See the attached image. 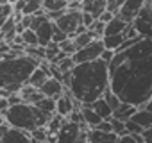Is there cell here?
Masks as SVG:
<instances>
[{"label": "cell", "mask_w": 152, "mask_h": 143, "mask_svg": "<svg viewBox=\"0 0 152 143\" xmlns=\"http://www.w3.org/2000/svg\"><path fill=\"white\" fill-rule=\"evenodd\" d=\"M38 109H41L43 113H47V115H56V100H52V98H43L38 106H36Z\"/></svg>", "instance_id": "cell-29"}, {"label": "cell", "mask_w": 152, "mask_h": 143, "mask_svg": "<svg viewBox=\"0 0 152 143\" xmlns=\"http://www.w3.org/2000/svg\"><path fill=\"white\" fill-rule=\"evenodd\" d=\"M143 139H145V143H152V129H147L143 132Z\"/></svg>", "instance_id": "cell-41"}, {"label": "cell", "mask_w": 152, "mask_h": 143, "mask_svg": "<svg viewBox=\"0 0 152 143\" xmlns=\"http://www.w3.org/2000/svg\"><path fill=\"white\" fill-rule=\"evenodd\" d=\"M72 39H73L75 47H77V50H83V48L90 47L93 41H97V36H95L91 31H88V32H84V34H81V36H75V38H72Z\"/></svg>", "instance_id": "cell-26"}, {"label": "cell", "mask_w": 152, "mask_h": 143, "mask_svg": "<svg viewBox=\"0 0 152 143\" xmlns=\"http://www.w3.org/2000/svg\"><path fill=\"white\" fill-rule=\"evenodd\" d=\"M127 25L129 23H125L122 18H118V16H115L107 25H106V32H104V38L106 36H118V34H124V31L127 29Z\"/></svg>", "instance_id": "cell-19"}, {"label": "cell", "mask_w": 152, "mask_h": 143, "mask_svg": "<svg viewBox=\"0 0 152 143\" xmlns=\"http://www.w3.org/2000/svg\"><path fill=\"white\" fill-rule=\"evenodd\" d=\"M64 91H66L64 84L59 82V81H56V79H52V77L39 88V93H41L45 98H52V100H57L59 97H63Z\"/></svg>", "instance_id": "cell-13"}, {"label": "cell", "mask_w": 152, "mask_h": 143, "mask_svg": "<svg viewBox=\"0 0 152 143\" xmlns=\"http://www.w3.org/2000/svg\"><path fill=\"white\" fill-rule=\"evenodd\" d=\"M4 116H6V123L9 127L25 131L29 134L39 127H47L48 122L52 120V115H47L41 109H38L36 106L25 104V102H22L18 106H11Z\"/></svg>", "instance_id": "cell-4"}, {"label": "cell", "mask_w": 152, "mask_h": 143, "mask_svg": "<svg viewBox=\"0 0 152 143\" xmlns=\"http://www.w3.org/2000/svg\"><path fill=\"white\" fill-rule=\"evenodd\" d=\"M43 13H57V11H68L66 0H45L41 2Z\"/></svg>", "instance_id": "cell-23"}, {"label": "cell", "mask_w": 152, "mask_h": 143, "mask_svg": "<svg viewBox=\"0 0 152 143\" xmlns=\"http://www.w3.org/2000/svg\"><path fill=\"white\" fill-rule=\"evenodd\" d=\"M113 18H115V15H111V13H107V11H106V13H104V15H102V16H100V22H102V23H106V25H107V23H109V22H111V20H113Z\"/></svg>", "instance_id": "cell-40"}, {"label": "cell", "mask_w": 152, "mask_h": 143, "mask_svg": "<svg viewBox=\"0 0 152 143\" xmlns=\"http://www.w3.org/2000/svg\"><path fill=\"white\" fill-rule=\"evenodd\" d=\"M150 23H152V0H150Z\"/></svg>", "instance_id": "cell-45"}, {"label": "cell", "mask_w": 152, "mask_h": 143, "mask_svg": "<svg viewBox=\"0 0 152 143\" xmlns=\"http://www.w3.org/2000/svg\"><path fill=\"white\" fill-rule=\"evenodd\" d=\"M104 143H118V141H104Z\"/></svg>", "instance_id": "cell-46"}, {"label": "cell", "mask_w": 152, "mask_h": 143, "mask_svg": "<svg viewBox=\"0 0 152 143\" xmlns=\"http://www.w3.org/2000/svg\"><path fill=\"white\" fill-rule=\"evenodd\" d=\"M136 111H138V107H134V106H129V104H122L115 113H113V118L115 120H120V122H129L134 115H136Z\"/></svg>", "instance_id": "cell-20"}, {"label": "cell", "mask_w": 152, "mask_h": 143, "mask_svg": "<svg viewBox=\"0 0 152 143\" xmlns=\"http://www.w3.org/2000/svg\"><path fill=\"white\" fill-rule=\"evenodd\" d=\"M104 43L102 39H97L93 41L90 47L83 48V50H77L73 55V61L75 64H84V63H93V61H99L102 57V52H104Z\"/></svg>", "instance_id": "cell-8"}, {"label": "cell", "mask_w": 152, "mask_h": 143, "mask_svg": "<svg viewBox=\"0 0 152 143\" xmlns=\"http://www.w3.org/2000/svg\"><path fill=\"white\" fill-rule=\"evenodd\" d=\"M125 129H127V134H131V136H136V134H143L145 132V129L140 127L138 123H134L132 120L125 122Z\"/></svg>", "instance_id": "cell-36"}, {"label": "cell", "mask_w": 152, "mask_h": 143, "mask_svg": "<svg viewBox=\"0 0 152 143\" xmlns=\"http://www.w3.org/2000/svg\"><path fill=\"white\" fill-rule=\"evenodd\" d=\"M66 39H70V38H68V36H66L63 31H59V29L56 27V31H54V36H52V41H54V43H57V45H61V43H63V41H66Z\"/></svg>", "instance_id": "cell-37"}, {"label": "cell", "mask_w": 152, "mask_h": 143, "mask_svg": "<svg viewBox=\"0 0 152 143\" xmlns=\"http://www.w3.org/2000/svg\"><path fill=\"white\" fill-rule=\"evenodd\" d=\"M81 113H83V118H84V125H86L88 129H97V127L104 122V120L91 109V106H83Z\"/></svg>", "instance_id": "cell-18"}, {"label": "cell", "mask_w": 152, "mask_h": 143, "mask_svg": "<svg viewBox=\"0 0 152 143\" xmlns=\"http://www.w3.org/2000/svg\"><path fill=\"white\" fill-rule=\"evenodd\" d=\"M31 31L36 32L38 36V43L41 48H45L48 43H52V36H54V31H56V23L50 22L47 18V15L41 11L38 15L32 16V23H31Z\"/></svg>", "instance_id": "cell-5"}, {"label": "cell", "mask_w": 152, "mask_h": 143, "mask_svg": "<svg viewBox=\"0 0 152 143\" xmlns=\"http://www.w3.org/2000/svg\"><path fill=\"white\" fill-rule=\"evenodd\" d=\"M66 122V118H63V116H59V115H54L52 116V120L48 122V125H47V131H48V136H57V132H59V129L63 127V123Z\"/></svg>", "instance_id": "cell-27"}, {"label": "cell", "mask_w": 152, "mask_h": 143, "mask_svg": "<svg viewBox=\"0 0 152 143\" xmlns=\"http://www.w3.org/2000/svg\"><path fill=\"white\" fill-rule=\"evenodd\" d=\"M104 100L109 104V107L113 109V113H115V111H116V109L122 106V100H120V98H118V97H116V95L111 91V90H107V91H106V95H104Z\"/></svg>", "instance_id": "cell-30"}, {"label": "cell", "mask_w": 152, "mask_h": 143, "mask_svg": "<svg viewBox=\"0 0 152 143\" xmlns=\"http://www.w3.org/2000/svg\"><path fill=\"white\" fill-rule=\"evenodd\" d=\"M107 2L106 0H84L83 2V13L91 15L95 20H100V16L106 13Z\"/></svg>", "instance_id": "cell-15"}, {"label": "cell", "mask_w": 152, "mask_h": 143, "mask_svg": "<svg viewBox=\"0 0 152 143\" xmlns=\"http://www.w3.org/2000/svg\"><path fill=\"white\" fill-rule=\"evenodd\" d=\"M134 123H138L140 127H143L145 131L147 129H152V113H148V111H145V109H138L136 111V115L131 118Z\"/></svg>", "instance_id": "cell-24"}, {"label": "cell", "mask_w": 152, "mask_h": 143, "mask_svg": "<svg viewBox=\"0 0 152 143\" xmlns=\"http://www.w3.org/2000/svg\"><path fill=\"white\" fill-rule=\"evenodd\" d=\"M143 109H145V111H148V113H152V100H148V102H147V106H145Z\"/></svg>", "instance_id": "cell-42"}, {"label": "cell", "mask_w": 152, "mask_h": 143, "mask_svg": "<svg viewBox=\"0 0 152 143\" xmlns=\"http://www.w3.org/2000/svg\"><path fill=\"white\" fill-rule=\"evenodd\" d=\"M36 68H39V61L29 55L4 61L0 64V90H6L11 95H20Z\"/></svg>", "instance_id": "cell-3"}, {"label": "cell", "mask_w": 152, "mask_h": 143, "mask_svg": "<svg viewBox=\"0 0 152 143\" xmlns=\"http://www.w3.org/2000/svg\"><path fill=\"white\" fill-rule=\"evenodd\" d=\"M79 109H83V106L72 97V93H70L68 90L64 91L63 97H59V98L56 100V115H59V116H63V118H66V120H68V116H70L73 111H79Z\"/></svg>", "instance_id": "cell-10"}, {"label": "cell", "mask_w": 152, "mask_h": 143, "mask_svg": "<svg viewBox=\"0 0 152 143\" xmlns=\"http://www.w3.org/2000/svg\"><path fill=\"white\" fill-rule=\"evenodd\" d=\"M115 55H116V52H113V50H104V52H102V57H100V61H104L106 64H109V63L115 59Z\"/></svg>", "instance_id": "cell-38"}, {"label": "cell", "mask_w": 152, "mask_h": 143, "mask_svg": "<svg viewBox=\"0 0 152 143\" xmlns=\"http://www.w3.org/2000/svg\"><path fill=\"white\" fill-rule=\"evenodd\" d=\"M122 6H124L122 0H109V2H107V7H106V11H107V13H111V15H115V16H118V13H120Z\"/></svg>", "instance_id": "cell-35"}, {"label": "cell", "mask_w": 152, "mask_h": 143, "mask_svg": "<svg viewBox=\"0 0 152 143\" xmlns=\"http://www.w3.org/2000/svg\"><path fill=\"white\" fill-rule=\"evenodd\" d=\"M81 25H83V11H66L56 22V27L63 31L68 38H73Z\"/></svg>", "instance_id": "cell-6"}, {"label": "cell", "mask_w": 152, "mask_h": 143, "mask_svg": "<svg viewBox=\"0 0 152 143\" xmlns=\"http://www.w3.org/2000/svg\"><path fill=\"white\" fill-rule=\"evenodd\" d=\"M143 6H145L143 0H125L122 9H120V13H118V18H122L125 23L131 25L136 20V16L140 15V11H141Z\"/></svg>", "instance_id": "cell-12"}, {"label": "cell", "mask_w": 152, "mask_h": 143, "mask_svg": "<svg viewBox=\"0 0 152 143\" xmlns=\"http://www.w3.org/2000/svg\"><path fill=\"white\" fill-rule=\"evenodd\" d=\"M45 52H47V61H48V63H52V61L56 59V55L61 52V48H59V45H57V43H54V41H52V43H48V45L45 47Z\"/></svg>", "instance_id": "cell-32"}, {"label": "cell", "mask_w": 152, "mask_h": 143, "mask_svg": "<svg viewBox=\"0 0 152 143\" xmlns=\"http://www.w3.org/2000/svg\"><path fill=\"white\" fill-rule=\"evenodd\" d=\"M31 138L36 139V141H39V143L48 141V131H47V127H39V129L32 131V132H31Z\"/></svg>", "instance_id": "cell-33"}, {"label": "cell", "mask_w": 152, "mask_h": 143, "mask_svg": "<svg viewBox=\"0 0 152 143\" xmlns=\"http://www.w3.org/2000/svg\"><path fill=\"white\" fill-rule=\"evenodd\" d=\"M125 55L127 61H141V59H148L152 57V39H141L138 41L134 47H131L125 52H120Z\"/></svg>", "instance_id": "cell-11"}, {"label": "cell", "mask_w": 152, "mask_h": 143, "mask_svg": "<svg viewBox=\"0 0 152 143\" xmlns=\"http://www.w3.org/2000/svg\"><path fill=\"white\" fill-rule=\"evenodd\" d=\"M2 125H6V116H4V113H0V127Z\"/></svg>", "instance_id": "cell-44"}, {"label": "cell", "mask_w": 152, "mask_h": 143, "mask_svg": "<svg viewBox=\"0 0 152 143\" xmlns=\"http://www.w3.org/2000/svg\"><path fill=\"white\" fill-rule=\"evenodd\" d=\"M111 125H113V132H115L118 138H122V136H125V134H127V129H125V123H124V122L111 118Z\"/></svg>", "instance_id": "cell-34"}, {"label": "cell", "mask_w": 152, "mask_h": 143, "mask_svg": "<svg viewBox=\"0 0 152 143\" xmlns=\"http://www.w3.org/2000/svg\"><path fill=\"white\" fill-rule=\"evenodd\" d=\"M132 27L136 29L138 36L141 39H152V23H150V2H145L140 15L132 22Z\"/></svg>", "instance_id": "cell-7"}, {"label": "cell", "mask_w": 152, "mask_h": 143, "mask_svg": "<svg viewBox=\"0 0 152 143\" xmlns=\"http://www.w3.org/2000/svg\"><path fill=\"white\" fill-rule=\"evenodd\" d=\"M111 75L104 61H93L84 64H75L72 70V79L68 91L81 106H91L100 100L109 90Z\"/></svg>", "instance_id": "cell-2"}, {"label": "cell", "mask_w": 152, "mask_h": 143, "mask_svg": "<svg viewBox=\"0 0 152 143\" xmlns=\"http://www.w3.org/2000/svg\"><path fill=\"white\" fill-rule=\"evenodd\" d=\"M109 90L122 100V104L143 109L152 98V57L125 61L111 74Z\"/></svg>", "instance_id": "cell-1"}, {"label": "cell", "mask_w": 152, "mask_h": 143, "mask_svg": "<svg viewBox=\"0 0 152 143\" xmlns=\"http://www.w3.org/2000/svg\"><path fill=\"white\" fill-rule=\"evenodd\" d=\"M48 79H50V75L47 74L43 68H36V70L32 72V75H31V79H29V82H27V84H29V86H32V88H38V90H39V88L48 81Z\"/></svg>", "instance_id": "cell-22"}, {"label": "cell", "mask_w": 152, "mask_h": 143, "mask_svg": "<svg viewBox=\"0 0 152 143\" xmlns=\"http://www.w3.org/2000/svg\"><path fill=\"white\" fill-rule=\"evenodd\" d=\"M86 131H88V129H86ZM86 131L83 132V136H81V139H79L77 143H88V139H86Z\"/></svg>", "instance_id": "cell-43"}, {"label": "cell", "mask_w": 152, "mask_h": 143, "mask_svg": "<svg viewBox=\"0 0 152 143\" xmlns=\"http://www.w3.org/2000/svg\"><path fill=\"white\" fill-rule=\"evenodd\" d=\"M31 139H32V138H31V134H29V132L9 127V131L2 136L0 143H31Z\"/></svg>", "instance_id": "cell-16"}, {"label": "cell", "mask_w": 152, "mask_h": 143, "mask_svg": "<svg viewBox=\"0 0 152 143\" xmlns=\"http://www.w3.org/2000/svg\"><path fill=\"white\" fill-rule=\"evenodd\" d=\"M84 131H86L84 127H81L77 123H72V122L66 120L63 123V127L59 129L57 136H56V143H77Z\"/></svg>", "instance_id": "cell-9"}, {"label": "cell", "mask_w": 152, "mask_h": 143, "mask_svg": "<svg viewBox=\"0 0 152 143\" xmlns=\"http://www.w3.org/2000/svg\"><path fill=\"white\" fill-rule=\"evenodd\" d=\"M118 143H138L131 134H125V136H122V138H118Z\"/></svg>", "instance_id": "cell-39"}, {"label": "cell", "mask_w": 152, "mask_h": 143, "mask_svg": "<svg viewBox=\"0 0 152 143\" xmlns=\"http://www.w3.org/2000/svg\"><path fill=\"white\" fill-rule=\"evenodd\" d=\"M102 43H104V48H106V50L118 52V50L122 48V45L125 43V38H124V34H118V36H106V38H102Z\"/></svg>", "instance_id": "cell-25"}, {"label": "cell", "mask_w": 152, "mask_h": 143, "mask_svg": "<svg viewBox=\"0 0 152 143\" xmlns=\"http://www.w3.org/2000/svg\"><path fill=\"white\" fill-rule=\"evenodd\" d=\"M59 48H61V52H64L66 55H70V57H73L75 55V52H77V47H75V43H73V39L70 38V39H66V41H63L61 45H59Z\"/></svg>", "instance_id": "cell-31"}, {"label": "cell", "mask_w": 152, "mask_h": 143, "mask_svg": "<svg viewBox=\"0 0 152 143\" xmlns=\"http://www.w3.org/2000/svg\"><path fill=\"white\" fill-rule=\"evenodd\" d=\"M22 38H23V43H25V47H27V48L39 47V43H38V36H36V32H34V31L27 29V31L22 34Z\"/></svg>", "instance_id": "cell-28"}, {"label": "cell", "mask_w": 152, "mask_h": 143, "mask_svg": "<svg viewBox=\"0 0 152 143\" xmlns=\"http://www.w3.org/2000/svg\"><path fill=\"white\" fill-rule=\"evenodd\" d=\"M86 139L88 143H104V141H118V136L116 134H107V132H102V131H97V129H88L86 131Z\"/></svg>", "instance_id": "cell-17"}, {"label": "cell", "mask_w": 152, "mask_h": 143, "mask_svg": "<svg viewBox=\"0 0 152 143\" xmlns=\"http://www.w3.org/2000/svg\"><path fill=\"white\" fill-rule=\"evenodd\" d=\"M13 9L15 13H20L22 16H34L43 11L41 2H38V0H20V2L13 4Z\"/></svg>", "instance_id": "cell-14"}, {"label": "cell", "mask_w": 152, "mask_h": 143, "mask_svg": "<svg viewBox=\"0 0 152 143\" xmlns=\"http://www.w3.org/2000/svg\"><path fill=\"white\" fill-rule=\"evenodd\" d=\"M91 109H93L102 120H111V118H113V109H111L109 104L104 100V97H102L100 100H97L95 104H91Z\"/></svg>", "instance_id": "cell-21"}]
</instances>
